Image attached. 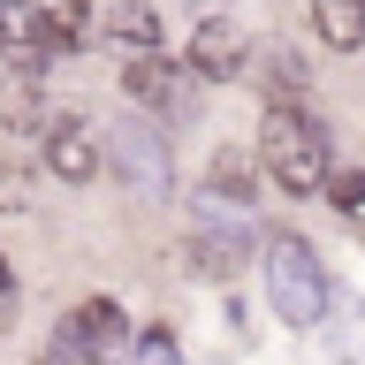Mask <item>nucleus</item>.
I'll return each instance as SVG.
<instances>
[{
	"mask_svg": "<svg viewBox=\"0 0 365 365\" xmlns=\"http://www.w3.org/2000/svg\"><path fill=\"white\" fill-rule=\"evenodd\" d=\"M259 175L282 182L289 198H327V175H335V160H327V130H319L304 107H267L259 122Z\"/></svg>",
	"mask_w": 365,
	"mask_h": 365,
	"instance_id": "1",
	"label": "nucleus"
},
{
	"mask_svg": "<svg viewBox=\"0 0 365 365\" xmlns=\"http://www.w3.org/2000/svg\"><path fill=\"white\" fill-rule=\"evenodd\" d=\"M267 304L289 327H312L327 312V274H319V251L297 236V228H274L267 236Z\"/></svg>",
	"mask_w": 365,
	"mask_h": 365,
	"instance_id": "2",
	"label": "nucleus"
},
{
	"mask_svg": "<svg viewBox=\"0 0 365 365\" xmlns=\"http://www.w3.org/2000/svg\"><path fill=\"white\" fill-rule=\"evenodd\" d=\"M46 350L61 365H130V312L114 297H84L76 312H61Z\"/></svg>",
	"mask_w": 365,
	"mask_h": 365,
	"instance_id": "3",
	"label": "nucleus"
},
{
	"mask_svg": "<svg viewBox=\"0 0 365 365\" xmlns=\"http://www.w3.org/2000/svg\"><path fill=\"white\" fill-rule=\"evenodd\" d=\"M107 168L122 175V190H137L145 205H160L175 190V153H168V130L160 122H122L107 145Z\"/></svg>",
	"mask_w": 365,
	"mask_h": 365,
	"instance_id": "4",
	"label": "nucleus"
},
{
	"mask_svg": "<svg viewBox=\"0 0 365 365\" xmlns=\"http://www.w3.org/2000/svg\"><path fill=\"white\" fill-rule=\"evenodd\" d=\"M122 99L145 107V122H175V114H190L198 84H190V68L168 61V53H122Z\"/></svg>",
	"mask_w": 365,
	"mask_h": 365,
	"instance_id": "5",
	"label": "nucleus"
},
{
	"mask_svg": "<svg viewBox=\"0 0 365 365\" xmlns=\"http://www.w3.org/2000/svg\"><path fill=\"white\" fill-rule=\"evenodd\" d=\"M190 84H236L251 68V38H244V23L236 16H205V23H190Z\"/></svg>",
	"mask_w": 365,
	"mask_h": 365,
	"instance_id": "6",
	"label": "nucleus"
},
{
	"mask_svg": "<svg viewBox=\"0 0 365 365\" xmlns=\"http://www.w3.org/2000/svg\"><path fill=\"white\" fill-rule=\"evenodd\" d=\"M107 168V145L91 137V122L84 114H53L46 122V175L53 182H91Z\"/></svg>",
	"mask_w": 365,
	"mask_h": 365,
	"instance_id": "7",
	"label": "nucleus"
},
{
	"mask_svg": "<svg viewBox=\"0 0 365 365\" xmlns=\"http://www.w3.org/2000/svg\"><path fill=\"white\" fill-rule=\"evenodd\" d=\"M53 122V99H46L38 76H0V145L8 137H46Z\"/></svg>",
	"mask_w": 365,
	"mask_h": 365,
	"instance_id": "8",
	"label": "nucleus"
},
{
	"mask_svg": "<svg viewBox=\"0 0 365 365\" xmlns=\"http://www.w3.org/2000/svg\"><path fill=\"white\" fill-rule=\"evenodd\" d=\"M0 61H8V76H46V68H53L31 8H8V0H0Z\"/></svg>",
	"mask_w": 365,
	"mask_h": 365,
	"instance_id": "9",
	"label": "nucleus"
},
{
	"mask_svg": "<svg viewBox=\"0 0 365 365\" xmlns=\"http://www.w3.org/2000/svg\"><path fill=\"white\" fill-rule=\"evenodd\" d=\"M244 259H251V251H244V236H236V228H221V221H198V228H190V274L228 282Z\"/></svg>",
	"mask_w": 365,
	"mask_h": 365,
	"instance_id": "10",
	"label": "nucleus"
},
{
	"mask_svg": "<svg viewBox=\"0 0 365 365\" xmlns=\"http://www.w3.org/2000/svg\"><path fill=\"white\" fill-rule=\"evenodd\" d=\"M259 182H267V175H259V160H251L244 145H221V153L205 160V190L228 198V205H251V198H259Z\"/></svg>",
	"mask_w": 365,
	"mask_h": 365,
	"instance_id": "11",
	"label": "nucleus"
},
{
	"mask_svg": "<svg viewBox=\"0 0 365 365\" xmlns=\"http://www.w3.org/2000/svg\"><path fill=\"white\" fill-rule=\"evenodd\" d=\"M312 38L335 46V53H358L365 46V0H312Z\"/></svg>",
	"mask_w": 365,
	"mask_h": 365,
	"instance_id": "12",
	"label": "nucleus"
},
{
	"mask_svg": "<svg viewBox=\"0 0 365 365\" xmlns=\"http://www.w3.org/2000/svg\"><path fill=\"white\" fill-rule=\"evenodd\" d=\"M31 23H38V38H46V53H76V46L91 38V16L76 8V0H46V8H31Z\"/></svg>",
	"mask_w": 365,
	"mask_h": 365,
	"instance_id": "13",
	"label": "nucleus"
},
{
	"mask_svg": "<svg viewBox=\"0 0 365 365\" xmlns=\"http://www.w3.org/2000/svg\"><path fill=\"white\" fill-rule=\"evenodd\" d=\"M99 31H107L122 53H160V8H107Z\"/></svg>",
	"mask_w": 365,
	"mask_h": 365,
	"instance_id": "14",
	"label": "nucleus"
},
{
	"mask_svg": "<svg viewBox=\"0 0 365 365\" xmlns=\"http://www.w3.org/2000/svg\"><path fill=\"white\" fill-rule=\"evenodd\" d=\"M259 84L274 91V107H297V99L312 91V61H304V53H289V46H282V53H267V68H259Z\"/></svg>",
	"mask_w": 365,
	"mask_h": 365,
	"instance_id": "15",
	"label": "nucleus"
},
{
	"mask_svg": "<svg viewBox=\"0 0 365 365\" xmlns=\"http://www.w3.org/2000/svg\"><path fill=\"white\" fill-rule=\"evenodd\" d=\"M31 198H38L31 160H23L16 145H0V213H31Z\"/></svg>",
	"mask_w": 365,
	"mask_h": 365,
	"instance_id": "16",
	"label": "nucleus"
},
{
	"mask_svg": "<svg viewBox=\"0 0 365 365\" xmlns=\"http://www.w3.org/2000/svg\"><path fill=\"white\" fill-rule=\"evenodd\" d=\"M327 205H335L350 228H365V168H335V175H327Z\"/></svg>",
	"mask_w": 365,
	"mask_h": 365,
	"instance_id": "17",
	"label": "nucleus"
},
{
	"mask_svg": "<svg viewBox=\"0 0 365 365\" xmlns=\"http://www.w3.org/2000/svg\"><path fill=\"white\" fill-rule=\"evenodd\" d=\"M130 365H182V342L168 335V327H145V335L130 342Z\"/></svg>",
	"mask_w": 365,
	"mask_h": 365,
	"instance_id": "18",
	"label": "nucleus"
},
{
	"mask_svg": "<svg viewBox=\"0 0 365 365\" xmlns=\"http://www.w3.org/2000/svg\"><path fill=\"white\" fill-rule=\"evenodd\" d=\"M16 319V274H8V259H0V327Z\"/></svg>",
	"mask_w": 365,
	"mask_h": 365,
	"instance_id": "19",
	"label": "nucleus"
},
{
	"mask_svg": "<svg viewBox=\"0 0 365 365\" xmlns=\"http://www.w3.org/2000/svg\"><path fill=\"white\" fill-rule=\"evenodd\" d=\"M31 365H61V358H53V350H38V358H31Z\"/></svg>",
	"mask_w": 365,
	"mask_h": 365,
	"instance_id": "20",
	"label": "nucleus"
}]
</instances>
